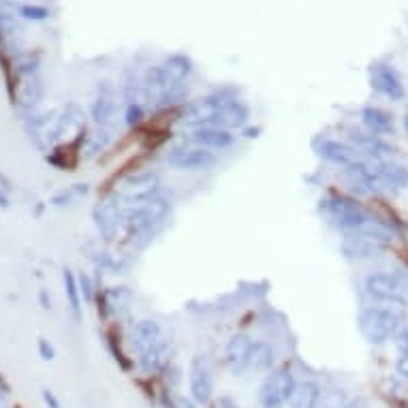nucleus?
Instances as JSON below:
<instances>
[{
    "label": "nucleus",
    "mask_w": 408,
    "mask_h": 408,
    "mask_svg": "<svg viewBox=\"0 0 408 408\" xmlns=\"http://www.w3.org/2000/svg\"><path fill=\"white\" fill-rule=\"evenodd\" d=\"M404 126H406V133H408V114L404 116Z\"/></svg>",
    "instance_id": "nucleus-38"
},
{
    "label": "nucleus",
    "mask_w": 408,
    "mask_h": 408,
    "mask_svg": "<svg viewBox=\"0 0 408 408\" xmlns=\"http://www.w3.org/2000/svg\"><path fill=\"white\" fill-rule=\"evenodd\" d=\"M17 13L24 19H32V21H43L52 15L50 9L39 7V5H21V7H17Z\"/></svg>",
    "instance_id": "nucleus-27"
},
{
    "label": "nucleus",
    "mask_w": 408,
    "mask_h": 408,
    "mask_svg": "<svg viewBox=\"0 0 408 408\" xmlns=\"http://www.w3.org/2000/svg\"><path fill=\"white\" fill-rule=\"evenodd\" d=\"M9 205H11L9 192H7V190H3V188H0V207H3V210H7Z\"/></svg>",
    "instance_id": "nucleus-36"
},
{
    "label": "nucleus",
    "mask_w": 408,
    "mask_h": 408,
    "mask_svg": "<svg viewBox=\"0 0 408 408\" xmlns=\"http://www.w3.org/2000/svg\"><path fill=\"white\" fill-rule=\"evenodd\" d=\"M43 96V83L37 79V77H28V83H24V88H21V94H19V103L24 107H34Z\"/></svg>",
    "instance_id": "nucleus-25"
},
{
    "label": "nucleus",
    "mask_w": 408,
    "mask_h": 408,
    "mask_svg": "<svg viewBox=\"0 0 408 408\" xmlns=\"http://www.w3.org/2000/svg\"><path fill=\"white\" fill-rule=\"evenodd\" d=\"M110 133L105 131H99V133H94V135H90L88 137V156H94V154H99L101 150H105L107 147V143H110Z\"/></svg>",
    "instance_id": "nucleus-28"
},
{
    "label": "nucleus",
    "mask_w": 408,
    "mask_h": 408,
    "mask_svg": "<svg viewBox=\"0 0 408 408\" xmlns=\"http://www.w3.org/2000/svg\"><path fill=\"white\" fill-rule=\"evenodd\" d=\"M0 402H5V400H0Z\"/></svg>",
    "instance_id": "nucleus-40"
},
{
    "label": "nucleus",
    "mask_w": 408,
    "mask_h": 408,
    "mask_svg": "<svg viewBox=\"0 0 408 408\" xmlns=\"http://www.w3.org/2000/svg\"><path fill=\"white\" fill-rule=\"evenodd\" d=\"M39 302H41V308H43V310H50V308H52V297H50V293H48L45 289H41V293H39Z\"/></svg>",
    "instance_id": "nucleus-35"
},
{
    "label": "nucleus",
    "mask_w": 408,
    "mask_h": 408,
    "mask_svg": "<svg viewBox=\"0 0 408 408\" xmlns=\"http://www.w3.org/2000/svg\"><path fill=\"white\" fill-rule=\"evenodd\" d=\"M254 340L248 334H235L229 338L223 353L225 368L233 376H244L250 368V353H252Z\"/></svg>",
    "instance_id": "nucleus-7"
},
{
    "label": "nucleus",
    "mask_w": 408,
    "mask_h": 408,
    "mask_svg": "<svg viewBox=\"0 0 408 408\" xmlns=\"http://www.w3.org/2000/svg\"><path fill=\"white\" fill-rule=\"evenodd\" d=\"M351 141H353V147L357 150V152L366 154L374 163L389 161L391 154H394V147L387 141H385L382 137H378V135L368 133V131H353Z\"/></svg>",
    "instance_id": "nucleus-11"
},
{
    "label": "nucleus",
    "mask_w": 408,
    "mask_h": 408,
    "mask_svg": "<svg viewBox=\"0 0 408 408\" xmlns=\"http://www.w3.org/2000/svg\"><path fill=\"white\" fill-rule=\"evenodd\" d=\"M62 283H64V295L69 299V308L75 316V320L81 318V291H79V283L71 269L62 272Z\"/></svg>",
    "instance_id": "nucleus-21"
},
{
    "label": "nucleus",
    "mask_w": 408,
    "mask_h": 408,
    "mask_svg": "<svg viewBox=\"0 0 408 408\" xmlns=\"http://www.w3.org/2000/svg\"><path fill=\"white\" fill-rule=\"evenodd\" d=\"M295 385L297 378L291 366H276L272 372H267L259 389L261 408H287Z\"/></svg>",
    "instance_id": "nucleus-5"
},
{
    "label": "nucleus",
    "mask_w": 408,
    "mask_h": 408,
    "mask_svg": "<svg viewBox=\"0 0 408 408\" xmlns=\"http://www.w3.org/2000/svg\"><path fill=\"white\" fill-rule=\"evenodd\" d=\"M77 283H79V291H81L83 302H85V304H92V302H94V287H92L90 276H88V274H81V276L77 278Z\"/></svg>",
    "instance_id": "nucleus-29"
},
{
    "label": "nucleus",
    "mask_w": 408,
    "mask_h": 408,
    "mask_svg": "<svg viewBox=\"0 0 408 408\" xmlns=\"http://www.w3.org/2000/svg\"><path fill=\"white\" fill-rule=\"evenodd\" d=\"M212 406L214 408H240V404L235 402L231 396H221V398H216L212 402Z\"/></svg>",
    "instance_id": "nucleus-33"
},
{
    "label": "nucleus",
    "mask_w": 408,
    "mask_h": 408,
    "mask_svg": "<svg viewBox=\"0 0 408 408\" xmlns=\"http://www.w3.org/2000/svg\"><path fill=\"white\" fill-rule=\"evenodd\" d=\"M214 391H216V376H214V366L205 355H195L188 366V394L192 402L201 408L212 406Z\"/></svg>",
    "instance_id": "nucleus-6"
},
{
    "label": "nucleus",
    "mask_w": 408,
    "mask_h": 408,
    "mask_svg": "<svg viewBox=\"0 0 408 408\" xmlns=\"http://www.w3.org/2000/svg\"><path fill=\"white\" fill-rule=\"evenodd\" d=\"M396 374L408 382V327H404L400 332V336L396 338Z\"/></svg>",
    "instance_id": "nucleus-22"
},
{
    "label": "nucleus",
    "mask_w": 408,
    "mask_h": 408,
    "mask_svg": "<svg viewBox=\"0 0 408 408\" xmlns=\"http://www.w3.org/2000/svg\"><path fill=\"white\" fill-rule=\"evenodd\" d=\"M114 114H116V90L110 81H101L90 107V116L101 128H105L114 118Z\"/></svg>",
    "instance_id": "nucleus-14"
},
{
    "label": "nucleus",
    "mask_w": 408,
    "mask_h": 408,
    "mask_svg": "<svg viewBox=\"0 0 408 408\" xmlns=\"http://www.w3.org/2000/svg\"><path fill=\"white\" fill-rule=\"evenodd\" d=\"M276 363H278V353H276L274 345H269V342H265V340H254L248 372L267 374L276 368Z\"/></svg>",
    "instance_id": "nucleus-19"
},
{
    "label": "nucleus",
    "mask_w": 408,
    "mask_h": 408,
    "mask_svg": "<svg viewBox=\"0 0 408 408\" xmlns=\"http://www.w3.org/2000/svg\"><path fill=\"white\" fill-rule=\"evenodd\" d=\"M141 118H143L141 105H137V103H128V107H126V126H135V124H139Z\"/></svg>",
    "instance_id": "nucleus-30"
},
{
    "label": "nucleus",
    "mask_w": 408,
    "mask_h": 408,
    "mask_svg": "<svg viewBox=\"0 0 408 408\" xmlns=\"http://www.w3.org/2000/svg\"><path fill=\"white\" fill-rule=\"evenodd\" d=\"M92 216H94V225H96L99 233L105 235V240H112L118 231L120 218H122L120 205L116 201H103L94 207Z\"/></svg>",
    "instance_id": "nucleus-17"
},
{
    "label": "nucleus",
    "mask_w": 408,
    "mask_h": 408,
    "mask_svg": "<svg viewBox=\"0 0 408 408\" xmlns=\"http://www.w3.org/2000/svg\"><path fill=\"white\" fill-rule=\"evenodd\" d=\"M316 152H318V156H323L327 163H334L342 169H349L357 161H361L359 152L351 143H342V141H336V139H323L318 143Z\"/></svg>",
    "instance_id": "nucleus-12"
},
{
    "label": "nucleus",
    "mask_w": 408,
    "mask_h": 408,
    "mask_svg": "<svg viewBox=\"0 0 408 408\" xmlns=\"http://www.w3.org/2000/svg\"><path fill=\"white\" fill-rule=\"evenodd\" d=\"M39 60H41V56L39 54H32V52H28V54H19L17 58H13V71H15V75L17 77H34V73H37V69H39Z\"/></svg>",
    "instance_id": "nucleus-23"
},
{
    "label": "nucleus",
    "mask_w": 408,
    "mask_h": 408,
    "mask_svg": "<svg viewBox=\"0 0 408 408\" xmlns=\"http://www.w3.org/2000/svg\"><path fill=\"white\" fill-rule=\"evenodd\" d=\"M366 295L378 306L408 308V278L398 272H376L363 283Z\"/></svg>",
    "instance_id": "nucleus-3"
},
{
    "label": "nucleus",
    "mask_w": 408,
    "mask_h": 408,
    "mask_svg": "<svg viewBox=\"0 0 408 408\" xmlns=\"http://www.w3.org/2000/svg\"><path fill=\"white\" fill-rule=\"evenodd\" d=\"M176 408H201V406L192 402L190 396L186 398V396H180V394H178V398H176Z\"/></svg>",
    "instance_id": "nucleus-34"
},
{
    "label": "nucleus",
    "mask_w": 408,
    "mask_h": 408,
    "mask_svg": "<svg viewBox=\"0 0 408 408\" xmlns=\"http://www.w3.org/2000/svg\"><path fill=\"white\" fill-rule=\"evenodd\" d=\"M190 139L195 141L201 147L207 150H227L233 145L235 135L229 131V128H221V126H199L192 128Z\"/></svg>",
    "instance_id": "nucleus-15"
},
{
    "label": "nucleus",
    "mask_w": 408,
    "mask_h": 408,
    "mask_svg": "<svg viewBox=\"0 0 408 408\" xmlns=\"http://www.w3.org/2000/svg\"><path fill=\"white\" fill-rule=\"evenodd\" d=\"M83 195H88V184H73V186H69V188H64V190L56 192V195L52 197V205L64 207V205L73 203L75 199H79V197H83Z\"/></svg>",
    "instance_id": "nucleus-24"
},
{
    "label": "nucleus",
    "mask_w": 408,
    "mask_h": 408,
    "mask_svg": "<svg viewBox=\"0 0 408 408\" xmlns=\"http://www.w3.org/2000/svg\"><path fill=\"white\" fill-rule=\"evenodd\" d=\"M320 396H323V387H320L316 380L312 378L297 380L287 408H318Z\"/></svg>",
    "instance_id": "nucleus-18"
},
{
    "label": "nucleus",
    "mask_w": 408,
    "mask_h": 408,
    "mask_svg": "<svg viewBox=\"0 0 408 408\" xmlns=\"http://www.w3.org/2000/svg\"><path fill=\"white\" fill-rule=\"evenodd\" d=\"M372 165H374L378 186L387 188L391 192H400L408 188V167L394 163V161H378Z\"/></svg>",
    "instance_id": "nucleus-13"
},
{
    "label": "nucleus",
    "mask_w": 408,
    "mask_h": 408,
    "mask_svg": "<svg viewBox=\"0 0 408 408\" xmlns=\"http://www.w3.org/2000/svg\"><path fill=\"white\" fill-rule=\"evenodd\" d=\"M37 347H39V355H41L43 361H52V359L56 357V351H54V347L50 345V340L39 338V340H37Z\"/></svg>",
    "instance_id": "nucleus-31"
},
{
    "label": "nucleus",
    "mask_w": 408,
    "mask_h": 408,
    "mask_svg": "<svg viewBox=\"0 0 408 408\" xmlns=\"http://www.w3.org/2000/svg\"><path fill=\"white\" fill-rule=\"evenodd\" d=\"M0 188L7 190V192H11V190H13V184H11V180H9L5 174H0Z\"/></svg>",
    "instance_id": "nucleus-37"
},
{
    "label": "nucleus",
    "mask_w": 408,
    "mask_h": 408,
    "mask_svg": "<svg viewBox=\"0 0 408 408\" xmlns=\"http://www.w3.org/2000/svg\"><path fill=\"white\" fill-rule=\"evenodd\" d=\"M370 83L372 88L387 96L391 101H402L406 96V90H404V83H402V77L400 73L391 67V64H385V62H376L370 67Z\"/></svg>",
    "instance_id": "nucleus-9"
},
{
    "label": "nucleus",
    "mask_w": 408,
    "mask_h": 408,
    "mask_svg": "<svg viewBox=\"0 0 408 408\" xmlns=\"http://www.w3.org/2000/svg\"><path fill=\"white\" fill-rule=\"evenodd\" d=\"M165 69L171 73V77H176V79H186L190 75V71H192L190 60L186 56H182V54H176V56L167 58Z\"/></svg>",
    "instance_id": "nucleus-26"
},
{
    "label": "nucleus",
    "mask_w": 408,
    "mask_h": 408,
    "mask_svg": "<svg viewBox=\"0 0 408 408\" xmlns=\"http://www.w3.org/2000/svg\"><path fill=\"white\" fill-rule=\"evenodd\" d=\"M361 120H363V126H366V131L372 133V135L389 137V135L396 133V124H394L391 114L380 110V107H374V105L363 107V110H361Z\"/></svg>",
    "instance_id": "nucleus-16"
},
{
    "label": "nucleus",
    "mask_w": 408,
    "mask_h": 408,
    "mask_svg": "<svg viewBox=\"0 0 408 408\" xmlns=\"http://www.w3.org/2000/svg\"><path fill=\"white\" fill-rule=\"evenodd\" d=\"M400 408H408V402H404V404H402Z\"/></svg>",
    "instance_id": "nucleus-39"
},
{
    "label": "nucleus",
    "mask_w": 408,
    "mask_h": 408,
    "mask_svg": "<svg viewBox=\"0 0 408 408\" xmlns=\"http://www.w3.org/2000/svg\"><path fill=\"white\" fill-rule=\"evenodd\" d=\"M41 398H43V402H45L48 408H62L58 396H56L54 391H50V389H43V391H41Z\"/></svg>",
    "instance_id": "nucleus-32"
},
{
    "label": "nucleus",
    "mask_w": 408,
    "mask_h": 408,
    "mask_svg": "<svg viewBox=\"0 0 408 408\" xmlns=\"http://www.w3.org/2000/svg\"><path fill=\"white\" fill-rule=\"evenodd\" d=\"M320 212H325L338 227L347 229L351 233L361 231L372 221V214L357 199L342 195V192H336V190L327 192L325 199H320Z\"/></svg>",
    "instance_id": "nucleus-4"
},
{
    "label": "nucleus",
    "mask_w": 408,
    "mask_h": 408,
    "mask_svg": "<svg viewBox=\"0 0 408 408\" xmlns=\"http://www.w3.org/2000/svg\"><path fill=\"white\" fill-rule=\"evenodd\" d=\"M21 26L11 13H0V50L3 54L19 52L21 48Z\"/></svg>",
    "instance_id": "nucleus-20"
},
{
    "label": "nucleus",
    "mask_w": 408,
    "mask_h": 408,
    "mask_svg": "<svg viewBox=\"0 0 408 408\" xmlns=\"http://www.w3.org/2000/svg\"><path fill=\"white\" fill-rule=\"evenodd\" d=\"M161 186V178L154 171H145V174H137L131 176L128 180H124L120 192L122 197L128 201H135V203H143L147 199L156 197V190Z\"/></svg>",
    "instance_id": "nucleus-10"
},
{
    "label": "nucleus",
    "mask_w": 408,
    "mask_h": 408,
    "mask_svg": "<svg viewBox=\"0 0 408 408\" xmlns=\"http://www.w3.org/2000/svg\"><path fill=\"white\" fill-rule=\"evenodd\" d=\"M167 163L180 171H203L216 165V154L210 152L207 147H184L178 145L167 154Z\"/></svg>",
    "instance_id": "nucleus-8"
},
{
    "label": "nucleus",
    "mask_w": 408,
    "mask_h": 408,
    "mask_svg": "<svg viewBox=\"0 0 408 408\" xmlns=\"http://www.w3.org/2000/svg\"><path fill=\"white\" fill-rule=\"evenodd\" d=\"M357 325L368 345L382 347L387 342H396L404 329V314L391 306H370L361 310Z\"/></svg>",
    "instance_id": "nucleus-2"
},
{
    "label": "nucleus",
    "mask_w": 408,
    "mask_h": 408,
    "mask_svg": "<svg viewBox=\"0 0 408 408\" xmlns=\"http://www.w3.org/2000/svg\"><path fill=\"white\" fill-rule=\"evenodd\" d=\"M131 349L135 368L141 374H159L169 366V340L156 320H137L131 329Z\"/></svg>",
    "instance_id": "nucleus-1"
}]
</instances>
